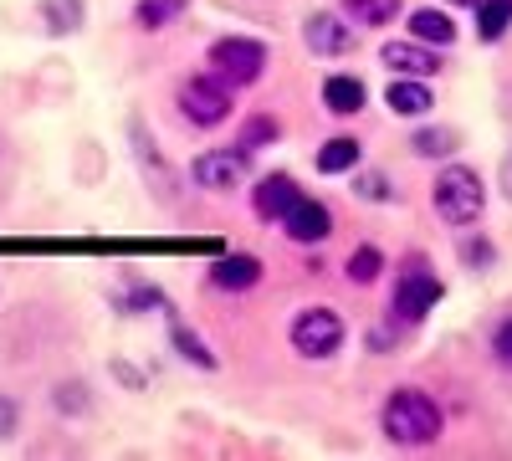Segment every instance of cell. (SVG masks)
Instances as JSON below:
<instances>
[{
    "instance_id": "obj_15",
    "label": "cell",
    "mask_w": 512,
    "mask_h": 461,
    "mask_svg": "<svg viewBox=\"0 0 512 461\" xmlns=\"http://www.w3.org/2000/svg\"><path fill=\"white\" fill-rule=\"evenodd\" d=\"M384 103H390V113H400V118H425L436 108V93L425 88V77H390Z\"/></svg>"
},
{
    "instance_id": "obj_31",
    "label": "cell",
    "mask_w": 512,
    "mask_h": 461,
    "mask_svg": "<svg viewBox=\"0 0 512 461\" xmlns=\"http://www.w3.org/2000/svg\"><path fill=\"white\" fill-rule=\"evenodd\" d=\"M492 359H497V364L512 374V313H507V318L492 328Z\"/></svg>"
},
{
    "instance_id": "obj_19",
    "label": "cell",
    "mask_w": 512,
    "mask_h": 461,
    "mask_svg": "<svg viewBox=\"0 0 512 461\" xmlns=\"http://www.w3.org/2000/svg\"><path fill=\"white\" fill-rule=\"evenodd\" d=\"M185 11H190V0H134V26L154 36L164 26H175Z\"/></svg>"
},
{
    "instance_id": "obj_6",
    "label": "cell",
    "mask_w": 512,
    "mask_h": 461,
    "mask_svg": "<svg viewBox=\"0 0 512 461\" xmlns=\"http://www.w3.org/2000/svg\"><path fill=\"white\" fill-rule=\"evenodd\" d=\"M175 103H180V118L195 123V129H221V123L236 113V98H231V88H226L216 72L185 77L180 93H175Z\"/></svg>"
},
{
    "instance_id": "obj_5",
    "label": "cell",
    "mask_w": 512,
    "mask_h": 461,
    "mask_svg": "<svg viewBox=\"0 0 512 461\" xmlns=\"http://www.w3.org/2000/svg\"><path fill=\"white\" fill-rule=\"evenodd\" d=\"M441 277H436V267H431V257L425 251H415V257H405V267H400V282H395V323L400 328H415V323H425L431 318V308L441 303Z\"/></svg>"
},
{
    "instance_id": "obj_9",
    "label": "cell",
    "mask_w": 512,
    "mask_h": 461,
    "mask_svg": "<svg viewBox=\"0 0 512 461\" xmlns=\"http://www.w3.org/2000/svg\"><path fill=\"white\" fill-rule=\"evenodd\" d=\"M379 62L395 77H436L441 72V47H425V41H415V36H400V41H384L379 47Z\"/></svg>"
},
{
    "instance_id": "obj_10",
    "label": "cell",
    "mask_w": 512,
    "mask_h": 461,
    "mask_svg": "<svg viewBox=\"0 0 512 461\" xmlns=\"http://www.w3.org/2000/svg\"><path fill=\"white\" fill-rule=\"evenodd\" d=\"M277 226H282L287 241H297V246H323V241L333 236V211H328L323 200H308V195H303Z\"/></svg>"
},
{
    "instance_id": "obj_23",
    "label": "cell",
    "mask_w": 512,
    "mask_h": 461,
    "mask_svg": "<svg viewBox=\"0 0 512 461\" xmlns=\"http://www.w3.org/2000/svg\"><path fill=\"white\" fill-rule=\"evenodd\" d=\"M344 272H349V282H354V287L379 282V277H384V251H379L374 241H369V246H354V257H349V267H344Z\"/></svg>"
},
{
    "instance_id": "obj_33",
    "label": "cell",
    "mask_w": 512,
    "mask_h": 461,
    "mask_svg": "<svg viewBox=\"0 0 512 461\" xmlns=\"http://www.w3.org/2000/svg\"><path fill=\"white\" fill-rule=\"evenodd\" d=\"M113 374H118V380H128V385H134V390H144V380H139V369H128L123 359L113 364Z\"/></svg>"
},
{
    "instance_id": "obj_16",
    "label": "cell",
    "mask_w": 512,
    "mask_h": 461,
    "mask_svg": "<svg viewBox=\"0 0 512 461\" xmlns=\"http://www.w3.org/2000/svg\"><path fill=\"white\" fill-rule=\"evenodd\" d=\"M410 36L425 41V47H451V41H456V21H451V11L420 6V11H410Z\"/></svg>"
},
{
    "instance_id": "obj_12",
    "label": "cell",
    "mask_w": 512,
    "mask_h": 461,
    "mask_svg": "<svg viewBox=\"0 0 512 461\" xmlns=\"http://www.w3.org/2000/svg\"><path fill=\"white\" fill-rule=\"evenodd\" d=\"M128 139H134V159L144 164V175H149V190L159 200H175V170H169V159L159 154V144L149 139V129H144L139 118L128 123Z\"/></svg>"
},
{
    "instance_id": "obj_30",
    "label": "cell",
    "mask_w": 512,
    "mask_h": 461,
    "mask_svg": "<svg viewBox=\"0 0 512 461\" xmlns=\"http://www.w3.org/2000/svg\"><path fill=\"white\" fill-rule=\"evenodd\" d=\"M364 349H369V354H395V349H400V323H374V328H364Z\"/></svg>"
},
{
    "instance_id": "obj_21",
    "label": "cell",
    "mask_w": 512,
    "mask_h": 461,
    "mask_svg": "<svg viewBox=\"0 0 512 461\" xmlns=\"http://www.w3.org/2000/svg\"><path fill=\"white\" fill-rule=\"evenodd\" d=\"M169 344H175V349H180V359H185V364H195V369H221V359L210 354V344L200 339L195 328H185V323L169 328Z\"/></svg>"
},
{
    "instance_id": "obj_24",
    "label": "cell",
    "mask_w": 512,
    "mask_h": 461,
    "mask_svg": "<svg viewBox=\"0 0 512 461\" xmlns=\"http://www.w3.org/2000/svg\"><path fill=\"white\" fill-rule=\"evenodd\" d=\"M277 139H282V123H277L272 113H251V118L241 123V134H236L241 149H267V144H277Z\"/></svg>"
},
{
    "instance_id": "obj_17",
    "label": "cell",
    "mask_w": 512,
    "mask_h": 461,
    "mask_svg": "<svg viewBox=\"0 0 512 461\" xmlns=\"http://www.w3.org/2000/svg\"><path fill=\"white\" fill-rule=\"evenodd\" d=\"M338 6H344L349 26H364V31H379V26L400 21V0H338Z\"/></svg>"
},
{
    "instance_id": "obj_8",
    "label": "cell",
    "mask_w": 512,
    "mask_h": 461,
    "mask_svg": "<svg viewBox=\"0 0 512 461\" xmlns=\"http://www.w3.org/2000/svg\"><path fill=\"white\" fill-rule=\"evenodd\" d=\"M303 47H308L313 57H323V62L349 57V52H354V26H349L344 16H333V11H313V16L303 21Z\"/></svg>"
},
{
    "instance_id": "obj_1",
    "label": "cell",
    "mask_w": 512,
    "mask_h": 461,
    "mask_svg": "<svg viewBox=\"0 0 512 461\" xmlns=\"http://www.w3.org/2000/svg\"><path fill=\"white\" fill-rule=\"evenodd\" d=\"M379 431H384V441L400 446V451H425V446L441 441L446 410L436 405L431 390H420V385H395L390 395H384V405H379Z\"/></svg>"
},
{
    "instance_id": "obj_34",
    "label": "cell",
    "mask_w": 512,
    "mask_h": 461,
    "mask_svg": "<svg viewBox=\"0 0 512 461\" xmlns=\"http://www.w3.org/2000/svg\"><path fill=\"white\" fill-rule=\"evenodd\" d=\"M446 11H477V0H441Z\"/></svg>"
},
{
    "instance_id": "obj_28",
    "label": "cell",
    "mask_w": 512,
    "mask_h": 461,
    "mask_svg": "<svg viewBox=\"0 0 512 461\" xmlns=\"http://www.w3.org/2000/svg\"><path fill=\"white\" fill-rule=\"evenodd\" d=\"M118 303H123V313H154V308H169V298H164L159 287H128Z\"/></svg>"
},
{
    "instance_id": "obj_7",
    "label": "cell",
    "mask_w": 512,
    "mask_h": 461,
    "mask_svg": "<svg viewBox=\"0 0 512 461\" xmlns=\"http://www.w3.org/2000/svg\"><path fill=\"white\" fill-rule=\"evenodd\" d=\"M246 175H251V149H241V144H231V149H205V154L190 159L195 190H210V195L236 190Z\"/></svg>"
},
{
    "instance_id": "obj_26",
    "label": "cell",
    "mask_w": 512,
    "mask_h": 461,
    "mask_svg": "<svg viewBox=\"0 0 512 461\" xmlns=\"http://www.w3.org/2000/svg\"><path fill=\"white\" fill-rule=\"evenodd\" d=\"M52 405H57L62 415H72V421H77V415H88V410H93V395H88V385L62 380V385L52 390Z\"/></svg>"
},
{
    "instance_id": "obj_29",
    "label": "cell",
    "mask_w": 512,
    "mask_h": 461,
    "mask_svg": "<svg viewBox=\"0 0 512 461\" xmlns=\"http://www.w3.org/2000/svg\"><path fill=\"white\" fill-rule=\"evenodd\" d=\"M461 262L472 267V272H482V267L497 262V246H492L487 236H466V241H461Z\"/></svg>"
},
{
    "instance_id": "obj_4",
    "label": "cell",
    "mask_w": 512,
    "mask_h": 461,
    "mask_svg": "<svg viewBox=\"0 0 512 461\" xmlns=\"http://www.w3.org/2000/svg\"><path fill=\"white\" fill-rule=\"evenodd\" d=\"M287 339H292V354H297V359H313V364H318V359H333L338 349H344L349 323H344V313L328 308V303H308L303 313L292 318Z\"/></svg>"
},
{
    "instance_id": "obj_14",
    "label": "cell",
    "mask_w": 512,
    "mask_h": 461,
    "mask_svg": "<svg viewBox=\"0 0 512 461\" xmlns=\"http://www.w3.org/2000/svg\"><path fill=\"white\" fill-rule=\"evenodd\" d=\"M318 98H323V108H328V113L354 118V113L369 103V88H364L359 77H349V72H328V77H323V88H318Z\"/></svg>"
},
{
    "instance_id": "obj_22",
    "label": "cell",
    "mask_w": 512,
    "mask_h": 461,
    "mask_svg": "<svg viewBox=\"0 0 512 461\" xmlns=\"http://www.w3.org/2000/svg\"><path fill=\"white\" fill-rule=\"evenodd\" d=\"M507 26H512V0H477V36L487 47L507 36Z\"/></svg>"
},
{
    "instance_id": "obj_20",
    "label": "cell",
    "mask_w": 512,
    "mask_h": 461,
    "mask_svg": "<svg viewBox=\"0 0 512 461\" xmlns=\"http://www.w3.org/2000/svg\"><path fill=\"white\" fill-rule=\"evenodd\" d=\"M313 164H318L323 175H349V170H359V139H349V134L328 139V144L313 154Z\"/></svg>"
},
{
    "instance_id": "obj_18",
    "label": "cell",
    "mask_w": 512,
    "mask_h": 461,
    "mask_svg": "<svg viewBox=\"0 0 512 461\" xmlns=\"http://www.w3.org/2000/svg\"><path fill=\"white\" fill-rule=\"evenodd\" d=\"M41 21H47V36H72L88 21V0H41Z\"/></svg>"
},
{
    "instance_id": "obj_2",
    "label": "cell",
    "mask_w": 512,
    "mask_h": 461,
    "mask_svg": "<svg viewBox=\"0 0 512 461\" xmlns=\"http://www.w3.org/2000/svg\"><path fill=\"white\" fill-rule=\"evenodd\" d=\"M431 211H436V221L451 226V231H472V226L482 221V211H487V185H482V175L472 170V164L441 159V170H436V180H431Z\"/></svg>"
},
{
    "instance_id": "obj_25",
    "label": "cell",
    "mask_w": 512,
    "mask_h": 461,
    "mask_svg": "<svg viewBox=\"0 0 512 461\" xmlns=\"http://www.w3.org/2000/svg\"><path fill=\"white\" fill-rule=\"evenodd\" d=\"M410 149H415L420 159H451V154H456V134H451V129H415V134H410Z\"/></svg>"
},
{
    "instance_id": "obj_3",
    "label": "cell",
    "mask_w": 512,
    "mask_h": 461,
    "mask_svg": "<svg viewBox=\"0 0 512 461\" xmlns=\"http://www.w3.org/2000/svg\"><path fill=\"white\" fill-rule=\"evenodd\" d=\"M267 41L262 36H216L205 47V72H216L226 88H251V82H262L267 72Z\"/></svg>"
},
{
    "instance_id": "obj_27",
    "label": "cell",
    "mask_w": 512,
    "mask_h": 461,
    "mask_svg": "<svg viewBox=\"0 0 512 461\" xmlns=\"http://www.w3.org/2000/svg\"><path fill=\"white\" fill-rule=\"evenodd\" d=\"M354 195H359V200H374V205L395 200V190H390V175H379V170H354Z\"/></svg>"
},
{
    "instance_id": "obj_32",
    "label": "cell",
    "mask_w": 512,
    "mask_h": 461,
    "mask_svg": "<svg viewBox=\"0 0 512 461\" xmlns=\"http://www.w3.org/2000/svg\"><path fill=\"white\" fill-rule=\"evenodd\" d=\"M21 431V400L16 395H0V441H11Z\"/></svg>"
},
{
    "instance_id": "obj_11",
    "label": "cell",
    "mask_w": 512,
    "mask_h": 461,
    "mask_svg": "<svg viewBox=\"0 0 512 461\" xmlns=\"http://www.w3.org/2000/svg\"><path fill=\"white\" fill-rule=\"evenodd\" d=\"M297 200H303V185H297L292 175H282V170L277 175H262V180L251 185V211L262 216V221H282Z\"/></svg>"
},
{
    "instance_id": "obj_13",
    "label": "cell",
    "mask_w": 512,
    "mask_h": 461,
    "mask_svg": "<svg viewBox=\"0 0 512 461\" xmlns=\"http://www.w3.org/2000/svg\"><path fill=\"white\" fill-rule=\"evenodd\" d=\"M262 257H251V251H231V257H221L216 267H210V287L216 292H251L256 282H262Z\"/></svg>"
}]
</instances>
